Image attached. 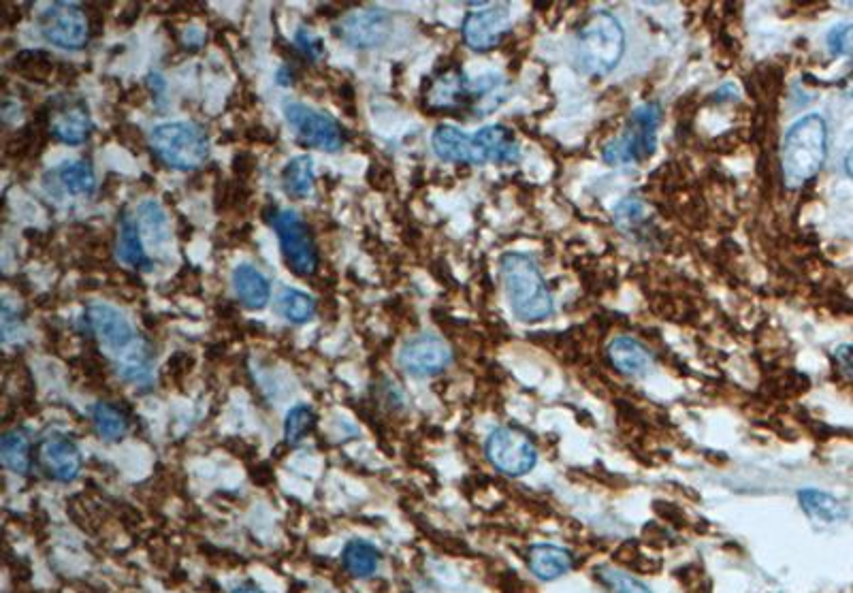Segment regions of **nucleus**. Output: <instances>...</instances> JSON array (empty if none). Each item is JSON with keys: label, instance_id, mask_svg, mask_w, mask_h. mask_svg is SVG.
I'll return each instance as SVG.
<instances>
[{"label": "nucleus", "instance_id": "nucleus-27", "mask_svg": "<svg viewBox=\"0 0 853 593\" xmlns=\"http://www.w3.org/2000/svg\"><path fill=\"white\" fill-rule=\"evenodd\" d=\"M278 312L288 320V323L303 325L316 314V301L297 288H284L278 299Z\"/></svg>", "mask_w": 853, "mask_h": 593}, {"label": "nucleus", "instance_id": "nucleus-25", "mask_svg": "<svg viewBox=\"0 0 853 593\" xmlns=\"http://www.w3.org/2000/svg\"><path fill=\"white\" fill-rule=\"evenodd\" d=\"M58 180L64 190L77 197H88L96 188V175L90 163L86 160H71L58 169Z\"/></svg>", "mask_w": 853, "mask_h": 593}, {"label": "nucleus", "instance_id": "nucleus-4", "mask_svg": "<svg viewBox=\"0 0 853 593\" xmlns=\"http://www.w3.org/2000/svg\"><path fill=\"white\" fill-rule=\"evenodd\" d=\"M625 50L621 22L610 13H595L578 30L574 43L576 67L587 75L604 77L613 73Z\"/></svg>", "mask_w": 853, "mask_h": 593}, {"label": "nucleus", "instance_id": "nucleus-7", "mask_svg": "<svg viewBox=\"0 0 853 593\" xmlns=\"http://www.w3.org/2000/svg\"><path fill=\"white\" fill-rule=\"evenodd\" d=\"M273 229L278 233L280 248L284 254V261L288 269L297 276H312L318 269V248L314 237L305 224L295 212L284 210L273 216Z\"/></svg>", "mask_w": 853, "mask_h": 593}, {"label": "nucleus", "instance_id": "nucleus-9", "mask_svg": "<svg viewBox=\"0 0 853 593\" xmlns=\"http://www.w3.org/2000/svg\"><path fill=\"white\" fill-rule=\"evenodd\" d=\"M284 118L303 146L323 150V152L342 150L344 146L342 126L337 124L331 116L323 114V111L293 101L284 105Z\"/></svg>", "mask_w": 853, "mask_h": 593}, {"label": "nucleus", "instance_id": "nucleus-5", "mask_svg": "<svg viewBox=\"0 0 853 593\" xmlns=\"http://www.w3.org/2000/svg\"><path fill=\"white\" fill-rule=\"evenodd\" d=\"M150 148L177 171H195L209 158V137L195 122H165L150 133Z\"/></svg>", "mask_w": 853, "mask_h": 593}, {"label": "nucleus", "instance_id": "nucleus-23", "mask_svg": "<svg viewBox=\"0 0 853 593\" xmlns=\"http://www.w3.org/2000/svg\"><path fill=\"white\" fill-rule=\"evenodd\" d=\"M314 180H316L314 163L308 154L295 156L282 171V186L286 190V195L293 199H305L308 195H312Z\"/></svg>", "mask_w": 853, "mask_h": 593}, {"label": "nucleus", "instance_id": "nucleus-30", "mask_svg": "<svg viewBox=\"0 0 853 593\" xmlns=\"http://www.w3.org/2000/svg\"><path fill=\"white\" fill-rule=\"evenodd\" d=\"M314 425H316V412L305 404L295 406L291 412L286 414V421H284L286 442L288 444H299L314 429Z\"/></svg>", "mask_w": 853, "mask_h": 593}, {"label": "nucleus", "instance_id": "nucleus-29", "mask_svg": "<svg viewBox=\"0 0 853 593\" xmlns=\"http://www.w3.org/2000/svg\"><path fill=\"white\" fill-rule=\"evenodd\" d=\"M595 576H598V583L602 585V593H653L645 583L617 568H598Z\"/></svg>", "mask_w": 853, "mask_h": 593}, {"label": "nucleus", "instance_id": "nucleus-17", "mask_svg": "<svg viewBox=\"0 0 853 593\" xmlns=\"http://www.w3.org/2000/svg\"><path fill=\"white\" fill-rule=\"evenodd\" d=\"M92 120L88 109L82 103H71L58 109L52 118V135L67 143V146H79L90 137Z\"/></svg>", "mask_w": 853, "mask_h": 593}, {"label": "nucleus", "instance_id": "nucleus-20", "mask_svg": "<svg viewBox=\"0 0 853 593\" xmlns=\"http://www.w3.org/2000/svg\"><path fill=\"white\" fill-rule=\"evenodd\" d=\"M433 152L442 158L444 163L455 165H470V150H472V135L463 133L461 128L453 124H440L431 137Z\"/></svg>", "mask_w": 853, "mask_h": 593}, {"label": "nucleus", "instance_id": "nucleus-6", "mask_svg": "<svg viewBox=\"0 0 853 593\" xmlns=\"http://www.w3.org/2000/svg\"><path fill=\"white\" fill-rule=\"evenodd\" d=\"M662 122L657 103H645L634 109L625 133L604 148V160L610 165H634L655 152V133Z\"/></svg>", "mask_w": 853, "mask_h": 593}, {"label": "nucleus", "instance_id": "nucleus-15", "mask_svg": "<svg viewBox=\"0 0 853 593\" xmlns=\"http://www.w3.org/2000/svg\"><path fill=\"white\" fill-rule=\"evenodd\" d=\"M41 461L56 480L60 483H71V480L82 472V453L77 444L67 436H50L41 444Z\"/></svg>", "mask_w": 853, "mask_h": 593}, {"label": "nucleus", "instance_id": "nucleus-11", "mask_svg": "<svg viewBox=\"0 0 853 593\" xmlns=\"http://www.w3.org/2000/svg\"><path fill=\"white\" fill-rule=\"evenodd\" d=\"M450 361H453L450 346L442 338H438V335L431 333L416 335V338L408 340L399 350L401 370L416 378L436 376L446 370Z\"/></svg>", "mask_w": 853, "mask_h": 593}, {"label": "nucleus", "instance_id": "nucleus-1", "mask_svg": "<svg viewBox=\"0 0 853 593\" xmlns=\"http://www.w3.org/2000/svg\"><path fill=\"white\" fill-rule=\"evenodd\" d=\"M94 338L120 363V372L131 382L150 380V359L128 318L107 303H90L86 310Z\"/></svg>", "mask_w": 853, "mask_h": 593}, {"label": "nucleus", "instance_id": "nucleus-34", "mask_svg": "<svg viewBox=\"0 0 853 593\" xmlns=\"http://www.w3.org/2000/svg\"><path fill=\"white\" fill-rule=\"evenodd\" d=\"M836 361H839L841 370L845 374L853 376V348L851 346H843V348L836 350Z\"/></svg>", "mask_w": 853, "mask_h": 593}, {"label": "nucleus", "instance_id": "nucleus-31", "mask_svg": "<svg viewBox=\"0 0 853 593\" xmlns=\"http://www.w3.org/2000/svg\"><path fill=\"white\" fill-rule=\"evenodd\" d=\"M139 216L146 220V227L150 233L156 235V244L167 242V218L165 212L160 210L156 201H146L139 207Z\"/></svg>", "mask_w": 853, "mask_h": 593}, {"label": "nucleus", "instance_id": "nucleus-2", "mask_svg": "<svg viewBox=\"0 0 853 593\" xmlns=\"http://www.w3.org/2000/svg\"><path fill=\"white\" fill-rule=\"evenodd\" d=\"M502 282L510 308L523 323H540L553 314V297L546 288L538 263L529 254L508 252L502 256Z\"/></svg>", "mask_w": 853, "mask_h": 593}, {"label": "nucleus", "instance_id": "nucleus-22", "mask_svg": "<svg viewBox=\"0 0 853 593\" xmlns=\"http://www.w3.org/2000/svg\"><path fill=\"white\" fill-rule=\"evenodd\" d=\"M800 506L804 508L809 517L822 521V523H839L847 517V510L841 504V500H836L834 495L819 491V489H802L798 493Z\"/></svg>", "mask_w": 853, "mask_h": 593}, {"label": "nucleus", "instance_id": "nucleus-21", "mask_svg": "<svg viewBox=\"0 0 853 593\" xmlns=\"http://www.w3.org/2000/svg\"><path fill=\"white\" fill-rule=\"evenodd\" d=\"M380 559V551L365 540H350L342 553V564L354 579H369V576L376 574L380 568Z\"/></svg>", "mask_w": 853, "mask_h": 593}, {"label": "nucleus", "instance_id": "nucleus-26", "mask_svg": "<svg viewBox=\"0 0 853 593\" xmlns=\"http://www.w3.org/2000/svg\"><path fill=\"white\" fill-rule=\"evenodd\" d=\"M0 457L5 466L15 474H28L30 470V440L22 429L9 431L0 440Z\"/></svg>", "mask_w": 853, "mask_h": 593}, {"label": "nucleus", "instance_id": "nucleus-13", "mask_svg": "<svg viewBox=\"0 0 853 593\" xmlns=\"http://www.w3.org/2000/svg\"><path fill=\"white\" fill-rule=\"evenodd\" d=\"M476 11L463 20V41L474 52H489L510 30L512 20L506 5H474Z\"/></svg>", "mask_w": 853, "mask_h": 593}, {"label": "nucleus", "instance_id": "nucleus-10", "mask_svg": "<svg viewBox=\"0 0 853 593\" xmlns=\"http://www.w3.org/2000/svg\"><path fill=\"white\" fill-rule=\"evenodd\" d=\"M43 39L64 50H82L90 39V24L84 9L75 3H54L39 15Z\"/></svg>", "mask_w": 853, "mask_h": 593}, {"label": "nucleus", "instance_id": "nucleus-12", "mask_svg": "<svg viewBox=\"0 0 853 593\" xmlns=\"http://www.w3.org/2000/svg\"><path fill=\"white\" fill-rule=\"evenodd\" d=\"M391 15L382 9H361L344 15L335 26L337 37L359 50H374L391 35Z\"/></svg>", "mask_w": 853, "mask_h": 593}, {"label": "nucleus", "instance_id": "nucleus-19", "mask_svg": "<svg viewBox=\"0 0 853 593\" xmlns=\"http://www.w3.org/2000/svg\"><path fill=\"white\" fill-rule=\"evenodd\" d=\"M529 570L540 581H555L572 570V555L557 544H534L527 555Z\"/></svg>", "mask_w": 853, "mask_h": 593}, {"label": "nucleus", "instance_id": "nucleus-32", "mask_svg": "<svg viewBox=\"0 0 853 593\" xmlns=\"http://www.w3.org/2000/svg\"><path fill=\"white\" fill-rule=\"evenodd\" d=\"M828 45L834 54L853 56V24H843L830 30Z\"/></svg>", "mask_w": 853, "mask_h": 593}, {"label": "nucleus", "instance_id": "nucleus-36", "mask_svg": "<svg viewBox=\"0 0 853 593\" xmlns=\"http://www.w3.org/2000/svg\"><path fill=\"white\" fill-rule=\"evenodd\" d=\"M231 593H263V591H259V589L252 587V585H241V587L233 589Z\"/></svg>", "mask_w": 853, "mask_h": 593}, {"label": "nucleus", "instance_id": "nucleus-3", "mask_svg": "<svg viewBox=\"0 0 853 593\" xmlns=\"http://www.w3.org/2000/svg\"><path fill=\"white\" fill-rule=\"evenodd\" d=\"M828 146V126L819 114H809L792 124L783 141L781 167L787 188L811 182L824 167Z\"/></svg>", "mask_w": 853, "mask_h": 593}, {"label": "nucleus", "instance_id": "nucleus-35", "mask_svg": "<svg viewBox=\"0 0 853 593\" xmlns=\"http://www.w3.org/2000/svg\"><path fill=\"white\" fill-rule=\"evenodd\" d=\"M845 171H847V175L849 178L853 180V148L847 152V156H845Z\"/></svg>", "mask_w": 853, "mask_h": 593}, {"label": "nucleus", "instance_id": "nucleus-14", "mask_svg": "<svg viewBox=\"0 0 853 593\" xmlns=\"http://www.w3.org/2000/svg\"><path fill=\"white\" fill-rule=\"evenodd\" d=\"M519 158V141L506 126H485L472 135L470 165H514Z\"/></svg>", "mask_w": 853, "mask_h": 593}, {"label": "nucleus", "instance_id": "nucleus-24", "mask_svg": "<svg viewBox=\"0 0 853 593\" xmlns=\"http://www.w3.org/2000/svg\"><path fill=\"white\" fill-rule=\"evenodd\" d=\"M120 259L133 269H148L150 259L143 248V239L139 233V224L133 218H124L120 227Z\"/></svg>", "mask_w": 853, "mask_h": 593}, {"label": "nucleus", "instance_id": "nucleus-33", "mask_svg": "<svg viewBox=\"0 0 853 593\" xmlns=\"http://www.w3.org/2000/svg\"><path fill=\"white\" fill-rule=\"evenodd\" d=\"M295 41H297V45H299V50L308 56V58H312V60H316L320 54H323V39L320 37H316L312 30H305V28H301L299 32H297V37H295Z\"/></svg>", "mask_w": 853, "mask_h": 593}, {"label": "nucleus", "instance_id": "nucleus-16", "mask_svg": "<svg viewBox=\"0 0 853 593\" xmlns=\"http://www.w3.org/2000/svg\"><path fill=\"white\" fill-rule=\"evenodd\" d=\"M233 291L237 299L250 310L265 308L271 299V284L261 269L250 263H241L233 271Z\"/></svg>", "mask_w": 853, "mask_h": 593}, {"label": "nucleus", "instance_id": "nucleus-8", "mask_svg": "<svg viewBox=\"0 0 853 593\" xmlns=\"http://www.w3.org/2000/svg\"><path fill=\"white\" fill-rule=\"evenodd\" d=\"M485 451L493 468L506 476H523L538 461L534 442L519 427H497L487 438Z\"/></svg>", "mask_w": 853, "mask_h": 593}, {"label": "nucleus", "instance_id": "nucleus-28", "mask_svg": "<svg viewBox=\"0 0 853 593\" xmlns=\"http://www.w3.org/2000/svg\"><path fill=\"white\" fill-rule=\"evenodd\" d=\"M92 421L99 436L109 442L122 440L128 431V419L124 412L111 404H96L92 410Z\"/></svg>", "mask_w": 853, "mask_h": 593}, {"label": "nucleus", "instance_id": "nucleus-18", "mask_svg": "<svg viewBox=\"0 0 853 593\" xmlns=\"http://www.w3.org/2000/svg\"><path fill=\"white\" fill-rule=\"evenodd\" d=\"M608 359L625 376H642L649 372L651 367V352L634 338L627 335H619L608 346Z\"/></svg>", "mask_w": 853, "mask_h": 593}]
</instances>
